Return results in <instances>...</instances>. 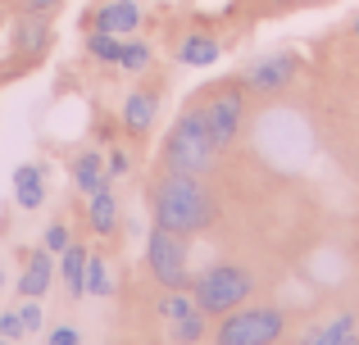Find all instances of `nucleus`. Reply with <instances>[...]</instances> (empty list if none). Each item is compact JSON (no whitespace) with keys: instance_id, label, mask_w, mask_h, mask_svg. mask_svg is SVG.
<instances>
[{"instance_id":"obj_2","label":"nucleus","mask_w":359,"mask_h":345,"mask_svg":"<svg viewBox=\"0 0 359 345\" xmlns=\"http://www.w3.org/2000/svg\"><path fill=\"white\" fill-rule=\"evenodd\" d=\"M219 146L210 136V123H205V109H187L173 123V132L164 136V169L168 173H196L205 177L219 164Z\"/></svg>"},{"instance_id":"obj_10","label":"nucleus","mask_w":359,"mask_h":345,"mask_svg":"<svg viewBox=\"0 0 359 345\" xmlns=\"http://www.w3.org/2000/svg\"><path fill=\"white\" fill-rule=\"evenodd\" d=\"M96 27H100V32H114V36L137 32V27H141V9H137V0H114V5H105V9L96 14Z\"/></svg>"},{"instance_id":"obj_28","label":"nucleus","mask_w":359,"mask_h":345,"mask_svg":"<svg viewBox=\"0 0 359 345\" xmlns=\"http://www.w3.org/2000/svg\"><path fill=\"white\" fill-rule=\"evenodd\" d=\"M23 5H27V14H50L60 0H23Z\"/></svg>"},{"instance_id":"obj_7","label":"nucleus","mask_w":359,"mask_h":345,"mask_svg":"<svg viewBox=\"0 0 359 345\" xmlns=\"http://www.w3.org/2000/svg\"><path fill=\"white\" fill-rule=\"evenodd\" d=\"M296 69H300L296 55H269V59H259V64H250V69H245V87L259 91V96H278V91L291 87Z\"/></svg>"},{"instance_id":"obj_6","label":"nucleus","mask_w":359,"mask_h":345,"mask_svg":"<svg viewBox=\"0 0 359 345\" xmlns=\"http://www.w3.org/2000/svg\"><path fill=\"white\" fill-rule=\"evenodd\" d=\"M201 109H205V123H210L214 146H219V150H228V146L241 136V123H245V96H241L237 87H219Z\"/></svg>"},{"instance_id":"obj_1","label":"nucleus","mask_w":359,"mask_h":345,"mask_svg":"<svg viewBox=\"0 0 359 345\" xmlns=\"http://www.w3.org/2000/svg\"><path fill=\"white\" fill-rule=\"evenodd\" d=\"M155 223L177 237L205 232L214 223V195L196 173H164L155 186Z\"/></svg>"},{"instance_id":"obj_14","label":"nucleus","mask_w":359,"mask_h":345,"mask_svg":"<svg viewBox=\"0 0 359 345\" xmlns=\"http://www.w3.org/2000/svg\"><path fill=\"white\" fill-rule=\"evenodd\" d=\"M155 114H159V100L150 96V91H132L128 105H123V123H128V132H150Z\"/></svg>"},{"instance_id":"obj_29","label":"nucleus","mask_w":359,"mask_h":345,"mask_svg":"<svg viewBox=\"0 0 359 345\" xmlns=\"http://www.w3.org/2000/svg\"><path fill=\"white\" fill-rule=\"evenodd\" d=\"M355 36H359V18H355Z\"/></svg>"},{"instance_id":"obj_9","label":"nucleus","mask_w":359,"mask_h":345,"mask_svg":"<svg viewBox=\"0 0 359 345\" xmlns=\"http://www.w3.org/2000/svg\"><path fill=\"white\" fill-rule=\"evenodd\" d=\"M114 223H118V195H114V182H100L96 191H91V227L100 232V237H114Z\"/></svg>"},{"instance_id":"obj_30","label":"nucleus","mask_w":359,"mask_h":345,"mask_svg":"<svg viewBox=\"0 0 359 345\" xmlns=\"http://www.w3.org/2000/svg\"><path fill=\"white\" fill-rule=\"evenodd\" d=\"M0 286H5V273H0Z\"/></svg>"},{"instance_id":"obj_15","label":"nucleus","mask_w":359,"mask_h":345,"mask_svg":"<svg viewBox=\"0 0 359 345\" xmlns=\"http://www.w3.org/2000/svg\"><path fill=\"white\" fill-rule=\"evenodd\" d=\"M87 246H64V259H60V273H64V282H69V291L73 295H87Z\"/></svg>"},{"instance_id":"obj_27","label":"nucleus","mask_w":359,"mask_h":345,"mask_svg":"<svg viewBox=\"0 0 359 345\" xmlns=\"http://www.w3.org/2000/svg\"><path fill=\"white\" fill-rule=\"evenodd\" d=\"M82 337H78V332H73V328H55L50 332V345H78Z\"/></svg>"},{"instance_id":"obj_26","label":"nucleus","mask_w":359,"mask_h":345,"mask_svg":"<svg viewBox=\"0 0 359 345\" xmlns=\"http://www.w3.org/2000/svg\"><path fill=\"white\" fill-rule=\"evenodd\" d=\"M18 318H23V332H36V328H41V304H23Z\"/></svg>"},{"instance_id":"obj_18","label":"nucleus","mask_w":359,"mask_h":345,"mask_svg":"<svg viewBox=\"0 0 359 345\" xmlns=\"http://www.w3.org/2000/svg\"><path fill=\"white\" fill-rule=\"evenodd\" d=\"M87 50L96 55L100 64H118V55H123V41H118L114 32H100V27H96V32L87 36Z\"/></svg>"},{"instance_id":"obj_4","label":"nucleus","mask_w":359,"mask_h":345,"mask_svg":"<svg viewBox=\"0 0 359 345\" xmlns=\"http://www.w3.org/2000/svg\"><path fill=\"white\" fill-rule=\"evenodd\" d=\"M287 332V314L273 304H237L219 318L214 345H278Z\"/></svg>"},{"instance_id":"obj_5","label":"nucleus","mask_w":359,"mask_h":345,"mask_svg":"<svg viewBox=\"0 0 359 345\" xmlns=\"http://www.w3.org/2000/svg\"><path fill=\"white\" fill-rule=\"evenodd\" d=\"M146 268H150V277H155L164 291H182V286L191 282V268H187V246H182V237L155 223V232L146 237Z\"/></svg>"},{"instance_id":"obj_20","label":"nucleus","mask_w":359,"mask_h":345,"mask_svg":"<svg viewBox=\"0 0 359 345\" xmlns=\"http://www.w3.org/2000/svg\"><path fill=\"white\" fill-rule=\"evenodd\" d=\"M191 309H196V300H191V295H187V286H182V291H168L164 300H159V314H164L168 323L187 318V314H191Z\"/></svg>"},{"instance_id":"obj_19","label":"nucleus","mask_w":359,"mask_h":345,"mask_svg":"<svg viewBox=\"0 0 359 345\" xmlns=\"http://www.w3.org/2000/svg\"><path fill=\"white\" fill-rule=\"evenodd\" d=\"M201 337H205V314H201V309H191L187 318L173 323V341H177V345H196Z\"/></svg>"},{"instance_id":"obj_25","label":"nucleus","mask_w":359,"mask_h":345,"mask_svg":"<svg viewBox=\"0 0 359 345\" xmlns=\"http://www.w3.org/2000/svg\"><path fill=\"white\" fill-rule=\"evenodd\" d=\"M0 337H23V318H18V314H0Z\"/></svg>"},{"instance_id":"obj_22","label":"nucleus","mask_w":359,"mask_h":345,"mask_svg":"<svg viewBox=\"0 0 359 345\" xmlns=\"http://www.w3.org/2000/svg\"><path fill=\"white\" fill-rule=\"evenodd\" d=\"M87 291L91 295H109V264L105 259H87Z\"/></svg>"},{"instance_id":"obj_21","label":"nucleus","mask_w":359,"mask_h":345,"mask_svg":"<svg viewBox=\"0 0 359 345\" xmlns=\"http://www.w3.org/2000/svg\"><path fill=\"white\" fill-rule=\"evenodd\" d=\"M118 64H123L128 73H141V69L150 64V45H146V41H128V45H123V55H118Z\"/></svg>"},{"instance_id":"obj_8","label":"nucleus","mask_w":359,"mask_h":345,"mask_svg":"<svg viewBox=\"0 0 359 345\" xmlns=\"http://www.w3.org/2000/svg\"><path fill=\"white\" fill-rule=\"evenodd\" d=\"M300 345H359V328H355V314H332L327 323L309 328Z\"/></svg>"},{"instance_id":"obj_11","label":"nucleus","mask_w":359,"mask_h":345,"mask_svg":"<svg viewBox=\"0 0 359 345\" xmlns=\"http://www.w3.org/2000/svg\"><path fill=\"white\" fill-rule=\"evenodd\" d=\"M50 277H55V264H50V255H46V250H36V255L27 259L23 277H18V291H23L27 300H41V295L50 291Z\"/></svg>"},{"instance_id":"obj_3","label":"nucleus","mask_w":359,"mask_h":345,"mask_svg":"<svg viewBox=\"0 0 359 345\" xmlns=\"http://www.w3.org/2000/svg\"><path fill=\"white\" fill-rule=\"evenodd\" d=\"M250 291H255V277L245 273L241 264H210L191 282L196 309L214 314V318H223V314H232L237 304H245V300H250Z\"/></svg>"},{"instance_id":"obj_17","label":"nucleus","mask_w":359,"mask_h":345,"mask_svg":"<svg viewBox=\"0 0 359 345\" xmlns=\"http://www.w3.org/2000/svg\"><path fill=\"white\" fill-rule=\"evenodd\" d=\"M14 45H18V50H27V55L41 50V45H46V14H27L23 23H18Z\"/></svg>"},{"instance_id":"obj_13","label":"nucleus","mask_w":359,"mask_h":345,"mask_svg":"<svg viewBox=\"0 0 359 345\" xmlns=\"http://www.w3.org/2000/svg\"><path fill=\"white\" fill-rule=\"evenodd\" d=\"M177 59H182L187 69H210V64L219 59V41L205 36V32H191V36H182V45H177Z\"/></svg>"},{"instance_id":"obj_12","label":"nucleus","mask_w":359,"mask_h":345,"mask_svg":"<svg viewBox=\"0 0 359 345\" xmlns=\"http://www.w3.org/2000/svg\"><path fill=\"white\" fill-rule=\"evenodd\" d=\"M14 195H18L23 209H41V200H46V173L36 169V164H23V169L14 173Z\"/></svg>"},{"instance_id":"obj_23","label":"nucleus","mask_w":359,"mask_h":345,"mask_svg":"<svg viewBox=\"0 0 359 345\" xmlns=\"http://www.w3.org/2000/svg\"><path fill=\"white\" fill-rule=\"evenodd\" d=\"M128 169H132V164H128V155H123V150L105 155V177H109V182H118V177L128 173Z\"/></svg>"},{"instance_id":"obj_24","label":"nucleus","mask_w":359,"mask_h":345,"mask_svg":"<svg viewBox=\"0 0 359 345\" xmlns=\"http://www.w3.org/2000/svg\"><path fill=\"white\" fill-rule=\"evenodd\" d=\"M64 246H69V227H64V223H55V227L46 232V250H60V255H64Z\"/></svg>"},{"instance_id":"obj_16","label":"nucleus","mask_w":359,"mask_h":345,"mask_svg":"<svg viewBox=\"0 0 359 345\" xmlns=\"http://www.w3.org/2000/svg\"><path fill=\"white\" fill-rule=\"evenodd\" d=\"M100 169H105V155H96V150L82 155V160L73 164V182H78V191H87V195L96 191V186L105 182V173H100Z\"/></svg>"}]
</instances>
